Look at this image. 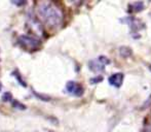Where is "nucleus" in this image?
Here are the masks:
<instances>
[{"label": "nucleus", "mask_w": 151, "mask_h": 132, "mask_svg": "<svg viewBox=\"0 0 151 132\" xmlns=\"http://www.w3.org/2000/svg\"><path fill=\"white\" fill-rule=\"evenodd\" d=\"M37 15L38 18L50 28H59L63 23L61 9L52 2H39L37 5Z\"/></svg>", "instance_id": "1"}, {"label": "nucleus", "mask_w": 151, "mask_h": 132, "mask_svg": "<svg viewBox=\"0 0 151 132\" xmlns=\"http://www.w3.org/2000/svg\"><path fill=\"white\" fill-rule=\"evenodd\" d=\"M18 41L23 48L29 51L37 50L40 46L39 39L33 37V36H29V35H21L20 37H19Z\"/></svg>", "instance_id": "2"}, {"label": "nucleus", "mask_w": 151, "mask_h": 132, "mask_svg": "<svg viewBox=\"0 0 151 132\" xmlns=\"http://www.w3.org/2000/svg\"><path fill=\"white\" fill-rule=\"evenodd\" d=\"M109 63H110V60H108L106 57L101 56V57H99L97 60L91 61L90 68H91V70H93V71H95V72H102L105 69V65L109 64Z\"/></svg>", "instance_id": "3"}, {"label": "nucleus", "mask_w": 151, "mask_h": 132, "mask_svg": "<svg viewBox=\"0 0 151 132\" xmlns=\"http://www.w3.org/2000/svg\"><path fill=\"white\" fill-rule=\"evenodd\" d=\"M66 90L69 94L73 95V96H76V97H80L82 96L83 94L84 90H83V87L81 86L80 84L76 82H68L67 85H66Z\"/></svg>", "instance_id": "4"}, {"label": "nucleus", "mask_w": 151, "mask_h": 132, "mask_svg": "<svg viewBox=\"0 0 151 132\" xmlns=\"http://www.w3.org/2000/svg\"><path fill=\"white\" fill-rule=\"evenodd\" d=\"M108 82H109L110 85H112V86L114 87H120L121 85H122V82H123V73H114L112 74L111 76H110L109 78H108Z\"/></svg>", "instance_id": "5"}, {"label": "nucleus", "mask_w": 151, "mask_h": 132, "mask_svg": "<svg viewBox=\"0 0 151 132\" xmlns=\"http://www.w3.org/2000/svg\"><path fill=\"white\" fill-rule=\"evenodd\" d=\"M129 7H133V8L131 9L132 12H140V10L143 9L144 4L142 3V2H134V3H132L131 5H129Z\"/></svg>", "instance_id": "6"}, {"label": "nucleus", "mask_w": 151, "mask_h": 132, "mask_svg": "<svg viewBox=\"0 0 151 132\" xmlns=\"http://www.w3.org/2000/svg\"><path fill=\"white\" fill-rule=\"evenodd\" d=\"M120 54L123 57H127L129 55L132 54V51L129 48H120Z\"/></svg>", "instance_id": "7"}, {"label": "nucleus", "mask_w": 151, "mask_h": 132, "mask_svg": "<svg viewBox=\"0 0 151 132\" xmlns=\"http://www.w3.org/2000/svg\"><path fill=\"white\" fill-rule=\"evenodd\" d=\"M12 105H14V107L19 108V110H25V108H26V106H25L24 104L20 103V102L17 101V100H14V101H12Z\"/></svg>", "instance_id": "8"}, {"label": "nucleus", "mask_w": 151, "mask_h": 132, "mask_svg": "<svg viewBox=\"0 0 151 132\" xmlns=\"http://www.w3.org/2000/svg\"><path fill=\"white\" fill-rule=\"evenodd\" d=\"M2 99H3V101H10V100L12 99V96L10 93L6 92L3 94V96H2Z\"/></svg>", "instance_id": "9"}, {"label": "nucleus", "mask_w": 151, "mask_h": 132, "mask_svg": "<svg viewBox=\"0 0 151 132\" xmlns=\"http://www.w3.org/2000/svg\"><path fill=\"white\" fill-rule=\"evenodd\" d=\"M14 75L16 76V78H17V80L19 81V83H20V85H22V86H24V87H26V86H27V85L25 84V82L22 80V78H20V75H19L18 73H14Z\"/></svg>", "instance_id": "10"}, {"label": "nucleus", "mask_w": 151, "mask_h": 132, "mask_svg": "<svg viewBox=\"0 0 151 132\" xmlns=\"http://www.w3.org/2000/svg\"><path fill=\"white\" fill-rule=\"evenodd\" d=\"M102 80H103V78H102V76H98V78H91V84H97V83L101 82Z\"/></svg>", "instance_id": "11"}, {"label": "nucleus", "mask_w": 151, "mask_h": 132, "mask_svg": "<svg viewBox=\"0 0 151 132\" xmlns=\"http://www.w3.org/2000/svg\"><path fill=\"white\" fill-rule=\"evenodd\" d=\"M143 132H151V126H145Z\"/></svg>", "instance_id": "12"}, {"label": "nucleus", "mask_w": 151, "mask_h": 132, "mask_svg": "<svg viewBox=\"0 0 151 132\" xmlns=\"http://www.w3.org/2000/svg\"><path fill=\"white\" fill-rule=\"evenodd\" d=\"M1 89H2V85H1V83H0V91H1Z\"/></svg>", "instance_id": "13"}, {"label": "nucleus", "mask_w": 151, "mask_h": 132, "mask_svg": "<svg viewBox=\"0 0 151 132\" xmlns=\"http://www.w3.org/2000/svg\"><path fill=\"white\" fill-rule=\"evenodd\" d=\"M150 70H151V65H150Z\"/></svg>", "instance_id": "14"}]
</instances>
